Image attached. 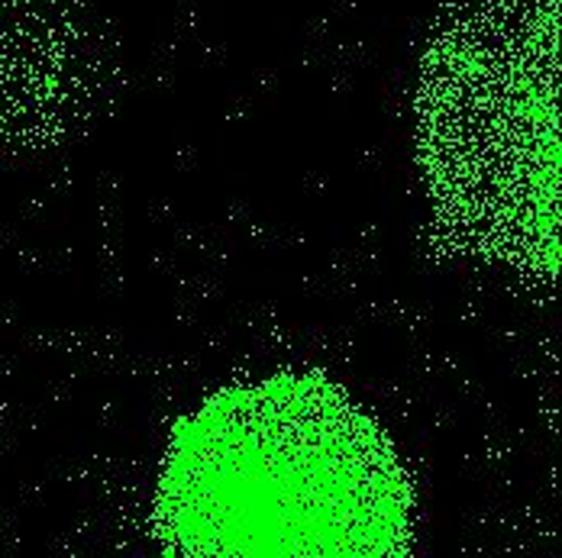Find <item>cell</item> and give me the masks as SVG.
<instances>
[{
  "label": "cell",
  "instance_id": "cell-1",
  "mask_svg": "<svg viewBox=\"0 0 562 558\" xmlns=\"http://www.w3.org/2000/svg\"><path fill=\"white\" fill-rule=\"evenodd\" d=\"M159 533L181 556H394L407 485L389 440L334 385L272 378L181 426Z\"/></svg>",
  "mask_w": 562,
  "mask_h": 558
},
{
  "label": "cell",
  "instance_id": "cell-2",
  "mask_svg": "<svg viewBox=\"0 0 562 558\" xmlns=\"http://www.w3.org/2000/svg\"><path fill=\"white\" fill-rule=\"evenodd\" d=\"M447 61L427 104L434 187L462 226L514 262L557 265L560 136L553 30L507 26L498 49Z\"/></svg>",
  "mask_w": 562,
  "mask_h": 558
}]
</instances>
